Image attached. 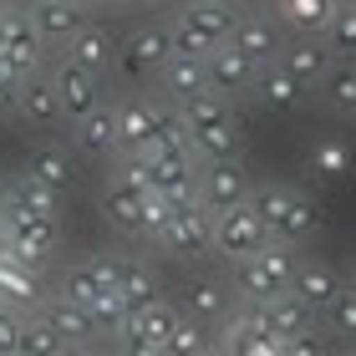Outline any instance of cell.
Returning a JSON list of instances; mask_svg holds the SVG:
<instances>
[{
    "label": "cell",
    "mask_w": 356,
    "mask_h": 356,
    "mask_svg": "<svg viewBox=\"0 0 356 356\" xmlns=\"http://www.w3.org/2000/svg\"><path fill=\"white\" fill-rule=\"evenodd\" d=\"M112 118H118V148H127V153H148V143H153V133H158V107L127 102V107L112 112Z\"/></svg>",
    "instance_id": "17"
},
{
    "label": "cell",
    "mask_w": 356,
    "mask_h": 356,
    "mask_svg": "<svg viewBox=\"0 0 356 356\" xmlns=\"http://www.w3.org/2000/svg\"><path fill=\"white\" fill-rule=\"evenodd\" d=\"M15 107L31 127H56L61 122V102H56V87L51 82H26L15 87Z\"/></svg>",
    "instance_id": "22"
},
{
    "label": "cell",
    "mask_w": 356,
    "mask_h": 356,
    "mask_svg": "<svg viewBox=\"0 0 356 356\" xmlns=\"http://www.w3.org/2000/svg\"><path fill=\"white\" fill-rule=\"evenodd\" d=\"M290 290H296L311 311H321V305L341 290V275H336L331 265H321V260H305V265H296V275H290Z\"/></svg>",
    "instance_id": "18"
},
{
    "label": "cell",
    "mask_w": 356,
    "mask_h": 356,
    "mask_svg": "<svg viewBox=\"0 0 356 356\" xmlns=\"http://www.w3.org/2000/svg\"><path fill=\"white\" fill-rule=\"evenodd\" d=\"M41 321L61 336V346H87L92 336H102V331H97V321H92V311H87L82 300H72V296L51 300V305L41 311Z\"/></svg>",
    "instance_id": "12"
},
{
    "label": "cell",
    "mask_w": 356,
    "mask_h": 356,
    "mask_svg": "<svg viewBox=\"0 0 356 356\" xmlns=\"http://www.w3.org/2000/svg\"><path fill=\"white\" fill-rule=\"evenodd\" d=\"M250 92H260L265 107H296L305 87L280 67V61H265V67H254V87H250Z\"/></svg>",
    "instance_id": "21"
},
{
    "label": "cell",
    "mask_w": 356,
    "mask_h": 356,
    "mask_svg": "<svg viewBox=\"0 0 356 356\" xmlns=\"http://www.w3.org/2000/svg\"><path fill=\"white\" fill-rule=\"evenodd\" d=\"M87 0H36V10H31L26 15V21L31 26H36V36L46 41V46H67L72 36H76V31H82L87 26Z\"/></svg>",
    "instance_id": "9"
},
{
    "label": "cell",
    "mask_w": 356,
    "mask_h": 356,
    "mask_svg": "<svg viewBox=\"0 0 356 356\" xmlns=\"http://www.w3.org/2000/svg\"><path fill=\"white\" fill-rule=\"evenodd\" d=\"M346 163H351V158H346V143H336V138H326V143L311 153V168H316L321 178H341Z\"/></svg>",
    "instance_id": "38"
},
{
    "label": "cell",
    "mask_w": 356,
    "mask_h": 356,
    "mask_svg": "<svg viewBox=\"0 0 356 356\" xmlns=\"http://www.w3.org/2000/svg\"><path fill=\"white\" fill-rule=\"evenodd\" d=\"M321 229V209L305 199V193H296L290 188V199H285V209H280V219H275V229H270V239H285V245H300V239H311Z\"/></svg>",
    "instance_id": "16"
},
{
    "label": "cell",
    "mask_w": 356,
    "mask_h": 356,
    "mask_svg": "<svg viewBox=\"0 0 356 356\" xmlns=\"http://www.w3.org/2000/svg\"><path fill=\"white\" fill-rule=\"evenodd\" d=\"M204 76H209V92H219V97H239V92L254 87V67L229 41H219L214 51H204Z\"/></svg>",
    "instance_id": "10"
},
{
    "label": "cell",
    "mask_w": 356,
    "mask_h": 356,
    "mask_svg": "<svg viewBox=\"0 0 356 356\" xmlns=\"http://www.w3.org/2000/svg\"><path fill=\"white\" fill-rule=\"evenodd\" d=\"M234 296H239V300H250V305H260L265 296H275V280L265 275V265L254 260V254L234 260Z\"/></svg>",
    "instance_id": "30"
},
{
    "label": "cell",
    "mask_w": 356,
    "mask_h": 356,
    "mask_svg": "<svg viewBox=\"0 0 356 356\" xmlns=\"http://www.w3.org/2000/svg\"><path fill=\"white\" fill-rule=\"evenodd\" d=\"M234 6H260V0H234Z\"/></svg>",
    "instance_id": "45"
},
{
    "label": "cell",
    "mask_w": 356,
    "mask_h": 356,
    "mask_svg": "<svg viewBox=\"0 0 356 356\" xmlns=\"http://www.w3.org/2000/svg\"><path fill=\"white\" fill-rule=\"evenodd\" d=\"M112 285L122 290L127 305H148V300L158 296V280H153V275L143 270L138 260H118V280H112Z\"/></svg>",
    "instance_id": "32"
},
{
    "label": "cell",
    "mask_w": 356,
    "mask_h": 356,
    "mask_svg": "<svg viewBox=\"0 0 356 356\" xmlns=\"http://www.w3.org/2000/svg\"><path fill=\"white\" fill-rule=\"evenodd\" d=\"M229 305H234V296H229L224 285H214V280L193 285L188 296H184V311H188L193 321H224V316H229Z\"/></svg>",
    "instance_id": "29"
},
{
    "label": "cell",
    "mask_w": 356,
    "mask_h": 356,
    "mask_svg": "<svg viewBox=\"0 0 356 356\" xmlns=\"http://www.w3.org/2000/svg\"><path fill=\"white\" fill-rule=\"evenodd\" d=\"M336 6H341V0H280V15H285L290 31H300V36H321Z\"/></svg>",
    "instance_id": "27"
},
{
    "label": "cell",
    "mask_w": 356,
    "mask_h": 356,
    "mask_svg": "<svg viewBox=\"0 0 356 356\" xmlns=\"http://www.w3.org/2000/svg\"><path fill=\"white\" fill-rule=\"evenodd\" d=\"M67 61H76V67L92 72V76H102V72L112 67V36H107L102 26H82V31L67 41Z\"/></svg>",
    "instance_id": "19"
},
{
    "label": "cell",
    "mask_w": 356,
    "mask_h": 356,
    "mask_svg": "<svg viewBox=\"0 0 356 356\" xmlns=\"http://www.w3.org/2000/svg\"><path fill=\"white\" fill-rule=\"evenodd\" d=\"M163 76H168V92H173V97H193V92H209V76H204V56H178V51H168V61H163Z\"/></svg>",
    "instance_id": "28"
},
{
    "label": "cell",
    "mask_w": 356,
    "mask_h": 356,
    "mask_svg": "<svg viewBox=\"0 0 356 356\" xmlns=\"http://www.w3.org/2000/svg\"><path fill=\"white\" fill-rule=\"evenodd\" d=\"M41 51H46V41L36 36V26L21 21V15H10L6 36H0V72L21 82V76H31V72L41 67Z\"/></svg>",
    "instance_id": "7"
},
{
    "label": "cell",
    "mask_w": 356,
    "mask_h": 356,
    "mask_svg": "<svg viewBox=\"0 0 356 356\" xmlns=\"http://www.w3.org/2000/svg\"><path fill=\"white\" fill-rule=\"evenodd\" d=\"M21 326H26V321L15 316V305L0 300V356H15V346H21Z\"/></svg>",
    "instance_id": "41"
},
{
    "label": "cell",
    "mask_w": 356,
    "mask_h": 356,
    "mask_svg": "<svg viewBox=\"0 0 356 356\" xmlns=\"http://www.w3.org/2000/svg\"><path fill=\"white\" fill-rule=\"evenodd\" d=\"M15 87H21V82L0 72V112H15Z\"/></svg>",
    "instance_id": "43"
},
{
    "label": "cell",
    "mask_w": 356,
    "mask_h": 356,
    "mask_svg": "<svg viewBox=\"0 0 356 356\" xmlns=\"http://www.w3.org/2000/svg\"><path fill=\"white\" fill-rule=\"evenodd\" d=\"M331 102L351 118V107H356V72H351V61H346L341 72H331Z\"/></svg>",
    "instance_id": "40"
},
{
    "label": "cell",
    "mask_w": 356,
    "mask_h": 356,
    "mask_svg": "<svg viewBox=\"0 0 356 356\" xmlns=\"http://www.w3.org/2000/svg\"><path fill=\"white\" fill-rule=\"evenodd\" d=\"M102 290V275H97V265L92 260H76V265H67V275H61V296H72V300H82V305H92V296Z\"/></svg>",
    "instance_id": "35"
},
{
    "label": "cell",
    "mask_w": 356,
    "mask_h": 356,
    "mask_svg": "<svg viewBox=\"0 0 356 356\" xmlns=\"http://www.w3.org/2000/svg\"><path fill=\"white\" fill-rule=\"evenodd\" d=\"M51 87H56V102H61V118H87V112L102 102V76H92L82 72L76 61H61L56 76H51Z\"/></svg>",
    "instance_id": "8"
},
{
    "label": "cell",
    "mask_w": 356,
    "mask_h": 356,
    "mask_svg": "<svg viewBox=\"0 0 356 356\" xmlns=\"http://www.w3.org/2000/svg\"><path fill=\"white\" fill-rule=\"evenodd\" d=\"M178 326V311L168 300H148V305H127V316H122V326H118V336H122V346L127 351H143V356H153V351H163V341H168V331Z\"/></svg>",
    "instance_id": "4"
},
{
    "label": "cell",
    "mask_w": 356,
    "mask_h": 356,
    "mask_svg": "<svg viewBox=\"0 0 356 356\" xmlns=\"http://www.w3.org/2000/svg\"><path fill=\"white\" fill-rule=\"evenodd\" d=\"M209 341H204V321H184L178 316V326L168 331V341H163V351L168 356H193V351H204Z\"/></svg>",
    "instance_id": "37"
},
{
    "label": "cell",
    "mask_w": 356,
    "mask_h": 356,
    "mask_svg": "<svg viewBox=\"0 0 356 356\" xmlns=\"http://www.w3.org/2000/svg\"><path fill=\"white\" fill-rule=\"evenodd\" d=\"M184 26L193 36H204L209 46H219V41H229V31L239 26V6L234 0H193L184 10Z\"/></svg>",
    "instance_id": "13"
},
{
    "label": "cell",
    "mask_w": 356,
    "mask_h": 356,
    "mask_svg": "<svg viewBox=\"0 0 356 356\" xmlns=\"http://www.w3.org/2000/svg\"><path fill=\"white\" fill-rule=\"evenodd\" d=\"M76 148L82 153H118V118L97 102L87 118H76Z\"/></svg>",
    "instance_id": "23"
},
{
    "label": "cell",
    "mask_w": 356,
    "mask_h": 356,
    "mask_svg": "<svg viewBox=\"0 0 356 356\" xmlns=\"http://www.w3.org/2000/svg\"><path fill=\"white\" fill-rule=\"evenodd\" d=\"M193 199H199L209 214H214V209H229V204H245L250 199V173L239 168V158H209V168L193 173Z\"/></svg>",
    "instance_id": "5"
},
{
    "label": "cell",
    "mask_w": 356,
    "mask_h": 356,
    "mask_svg": "<svg viewBox=\"0 0 356 356\" xmlns=\"http://www.w3.org/2000/svg\"><path fill=\"white\" fill-rule=\"evenodd\" d=\"M224 351H234V356H275V351H280V336L250 311V316L229 321V331H224Z\"/></svg>",
    "instance_id": "15"
},
{
    "label": "cell",
    "mask_w": 356,
    "mask_h": 356,
    "mask_svg": "<svg viewBox=\"0 0 356 356\" xmlns=\"http://www.w3.org/2000/svg\"><path fill=\"white\" fill-rule=\"evenodd\" d=\"M92 321H97V331H107V336H118V326H122V316H127V300H122V290L118 285H102L92 296Z\"/></svg>",
    "instance_id": "34"
},
{
    "label": "cell",
    "mask_w": 356,
    "mask_h": 356,
    "mask_svg": "<svg viewBox=\"0 0 356 356\" xmlns=\"http://www.w3.org/2000/svg\"><path fill=\"white\" fill-rule=\"evenodd\" d=\"M254 316L265 321V326L280 336V346L290 341V336H300V331H311V305H305L296 290H275V296H265L260 305H254Z\"/></svg>",
    "instance_id": "11"
},
{
    "label": "cell",
    "mask_w": 356,
    "mask_h": 356,
    "mask_svg": "<svg viewBox=\"0 0 356 356\" xmlns=\"http://www.w3.org/2000/svg\"><path fill=\"white\" fill-rule=\"evenodd\" d=\"M143 158V184L148 193H163V199H193V173L199 153H138Z\"/></svg>",
    "instance_id": "6"
},
{
    "label": "cell",
    "mask_w": 356,
    "mask_h": 356,
    "mask_svg": "<svg viewBox=\"0 0 356 356\" xmlns=\"http://www.w3.org/2000/svg\"><path fill=\"white\" fill-rule=\"evenodd\" d=\"M326 31H331V46H336V51H346V56H351V46H356V15L336 6V10H331V21H326Z\"/></svg>",
    "instance_id": "39"
},
{
    "label": "cell",
    "mask_w": 356,
    "mask_h": 356,
    "mask_svg": "<svg viewBox=\"0 0 356 356\" xmlns=\"http://www.w3.org/2000/svg\"><path fill=\"white\" fill-rule=\"evenodd\" d=\"M56 204H61V193L51 188H41L31 173L21 178H10L6 184V209H21V214H41V219H56Z\"/></svg>",
    "instance_id": "24"
},
{
    "label": "cell",
    "mask_w": 356,
    "mask_h": 356,
    "mask_svg": "<svg viewBox=\"0 0 356 356\" xmlns=\"http://www.w3.org/2000/svg\"><path fill=\"white\" fill-rule=\"evenodd\" d=\"M0 214H6V178H0Z\"/></svg>",
    "instance_id": "44"
},
{
    "label": "cell",
    "mask_w": 356,
    "mask_h": 356,
    "mask_svg": "<svg viewBox=\"0 0 356 356\" xmlns=\"http://www.w3.org/2000/svg\"><path fill=\"white\" fill-rule=\"evenodd\" d=\"M326 305H331V321H336V331H346V336H351V331H356V296H351V290L341 285V290H336V296H331Z\"/></svg>",
    "instance_id": "42"
},
{
    "label": "cell",
    "mask_w": 356,
    "mask_h": 356,
    "mask_svg": "<svg viewBox=\"0 0 356 356\" xmlns=\"http://www.w3.org/2000/svg\"><path fill=\"white\" fill-rule=\"evenodd\" d=\"M41 285H36V270L10 260V254H0V300L6 305H36Z\"/></svg>",
    "instance_id": "26"
},
{
    "label": "cell",
    "mask_w": 356,
    "mask_h": 356,
    "mask_svg": "<svg viewBox=\"0 0 356 356\" xmlns=\"http://www.w3.org/2000/svg\"><path fill=\"white\" fill-rule=\"evenodd\" d=\"M229 46L250 61V67H265V61H275V31H270L265 21H245V15H239V26L229 31Z\"/></svg>",
    "instance_id": "25"
},
{
    "label": "cell",
    "mask_w": 356,
    "mask_h": 356,
    "mask_svg": "<svg viewBox=\"0 0 356 356\" xmlns=\"http://www.w3.org/2000/svg\"><path fill=\"white\" fill-rule=\"evenodd\" d=\"M265 239H270V234H265L260 214L250 209V199L209 214V250H219L224 260H245V254H254Z\"/></svg>",
    "instance_id": "2"
},
{
    "label": "cell",
    "mask_w": 356,
    "mask_h": 356,
    "mask_svg": "<svg viewBox=\"0 0 356 356\" xmlns=\"http://www.w3.org/2000/svg\"><path fill=\"white\" fill-rule=\"evenodd\" d=\"M280 67L296 76V82L305 87V82H316L321 72H326V46H290V51H280Z\"/></svg>",
    "instance_id": "33"
},
{
    "label": "cell",
    "mask_w": 356,
    "mask_h": 356,
    "mask_svg": "<svg viewBox=\"0 0 356 356\" xmlns=\"http://www.w3.org/2000/svg\"><path fill=\"white\" fill-rule=\"evenodd\" d=\"M122 61H127V72H153V67H163L168 61V31H158V26H143V31H133L127 36V46H122Z\"/></svg>",
    "instance_id": "20"
},
{
    "label": "cell",
    "mask_w": 356,
    "mask_h": 356,
    "mask_svg": "<svg viewBox=\"0 0 356 356\" xmlns=\"http://www.w3.org/2000/svg\"><path fill=\"white\" fill-rule=\"evenodd\" d=\"M143 193L148 188H138V184H127L122 173H112L107 178V188H102V214L118 224L122 234H138V219H143Z\"/></svg>",
    "instance_id": "14"
},
{
    "label": "cell",
    "mask_w": 356,
    "mask_h": 356,
    "mask_svg": "<svg viewBox=\"0 0 356 356\" xmlns=\"http://www.w3.org/2000/svg\"><path fill=\"white\" fill-rule=\"evenodd\" d=\"M67 346H61V336L46 326V321H26L21 326V346H15V356H61Z\"/></svg>",
    "instance_id": "36"
},
{
    "label": "cell",
    "mask_w": 356,
    "mask_h": 356,
    "mask_svg": "<svg viewBox=\"0 0 356 356\" xmlns=\"http://www.w3.org/2000/svg\"><path fill=\"white\" fill-rule=\"evenodd\" d=\"M178 122H184V133L193 138V153L239 158V127L229 118V97H219V92L178 97Z\"/></svg>",
    "instance_id": "1"
},
{
    "label": "cell",
    "mask_w": 356,
    "mask_h": 356,
    "mask_svg": "<svg viewBox=\"0 0 356 356\" xmlns=\"http://www.w3.org/2000/svg\"><path fill=\"white\" fill-rule=\"evenodd\" d=\"M153 245H163L168 254H209V209L199 199H173L163 229H158Z\"/></svg>",
    "instance_id": "3"
},
{
    "label": "cell",
    "mask_w": 356,
    "mask_h": 356,
    "mask_svg": "<svg viewBox=\"0 0 356 356\" xmlns=\"http://www.w3.org/2000/svg\"><path fill=\"white\" fill-rule=\"evenodd\" d=\"M26 173L36 178L41 188H51V193H61V188L72 184V163H67V158H61L56 148H41V153H31V163H26Z\"/></svg>",
    "instance_id": "31"
}]
</instances>
